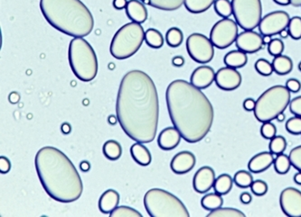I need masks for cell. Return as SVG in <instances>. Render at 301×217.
<instances>
[{
    "label": "cell",
    "mask_w": 301,
    "mask_h": 217,
    "mask_svg": "<svg viewBox=\"0 0 301 217\" xmlns=\"http://www.w3.org/2000/svg\"><path fill=\"white\" fill-rule=\"evenodd\" d=\"M172 64L174 66L182 67L185 64V59L184 57L176 56L173 58Z\"/></svg>",
    "instance_id": "52"
},
{
    "label": "cell",
    "mask_w": 301,
    "mask_h": 217,
    "mask_svg": "<svg viewBox=\"0 0 301 217\" xmlns=\"http://www.w3.org/2000/svg\"><path fill=\"white\" fill-rule=\"evenodd\" d=\"M238 24L230 18L218 21L211 30L210 40L215 47L226 49L235 43L238 37Z\"/></svg>",
    "instance_id": "11"
},
{
    "label": "cell",
    "mask_w": 301,
    "mask_h": 217,
    "mask_svg": "<svg viewBox=\"0 0 301 217\" xmlns=\"http://www.w3.org/2000/svg\"><path fill=\"white\" fill-rule=\"evenodd\" d=\"M236 47L246 53H255L263 49V34L254 32V30L244 31L238 34V37L235 41Z\"/></svg>",
    "instance_id": "15"
},
{
    "label": "cell",
    "mask_w": 301,
    "mask_h": 217,
    "mask_svg": "<svg viewBox=\"0 0 301 217\" xmlns=\"http://www.w3.org/2000/svg\"><path fill=\"white\" fill-rule=\"evenodd\" d=\"M286 129L292 134H301V117L295 115L294 117L290 118L286 123Z\"/></svg>",
    "instance_id": "42"
},
{
    "label": "cell",
    "mask_w": 301,
    "mask_h": 217,
    "mask_svg": "<svg viewBox=\"0 0 301 217\" xmlns=\"http://www.w3.org/2000/svg\"><path fill=\"white\" fill-rule=\"evenodd\" d=\"M286 87L292 93H298L301 90V81H298L297 79H290L286 82Z\"/></svg>",
    "instance_id": "47"
},
{
    "label": "cell",
    "mask_w": 301,
    "mask_h": 217,
    "mask_svg": "<svg viewBox=\"0 0 301 217\" xmlns=\"http://www.w3.org/2000/svg\"><path fill=\"white\" fill-rule=\"evenodd\" d=\"M109 121H110V124H115V123H116V121H115V117L114 116H112V115L110 116V118H109Z\"/></svg>",
    "instance_id": "62"
},
{
    "label": "cell",
    "mask_w": 301,
    "mask_h": 217,
    "mask_svg": "<svg viewBox=\"0 0 301 217\" xmlns=\"http://www.w3.org/2000/svg\"><path fill=\"white\" fill-rule=\"evenodd\" d=\"M280 36L282 38H288L290 35V32H289V29H283L281 33H279Z\"/></svg>",
    "instance_id": "57"
},
{
    "label": "cell",
    "mask_w": 301,
    "mask_h": 217,
    "mask_svg": "<svg viewBox=\"0 0 301 217\" xmlns=\"http://www.w3.org/2000/svg\"><path fill=\"white\" fill-rule=\"evenodd\" d=\"M117 119L135 142H153L158 130L159 103L153 80L141 71H130L120 82L116 103Z\"/></svg>",
    "instance_id": "1"
},
{
    "label": "cell",
    "mask_w": 301,
    "mask_h": 217,
    "mask_svg": "<svg viewBox=\"0 0 301 217\" xmlns=\"http://www.w3.org/2000/svg\"><path fill=\"white\" fill-rule=\"evenodd\" d=\"M261 133L263 138L272 140L273 137L276 136L277 134V128L272 122H265L263 123L261 127Z\"/></svg>",
    "instance_id": "43"
},
{
    "label": "cell",
    "mask_w": 301,
    "mask_h": 217,
    "mask_svg": "<svg viewBox=\"0 0 301 217\" xmlns=\"http://www.w3.org/2000/svg\"><path fill=\"white\" fill-rule=\"evenodd\" d=\"M247 62H248L247 53L241 50L231 51L225 55L224 59V62L226 66L234 69L243 68L247 64Z\"/></svg>",
    "instance_id": "24"
},
{
    "label": "cell",
    "mask_w": 301,
    "mask_h": 217,
    "mask_svg": "<svg viewBox=\"0 0 301 217\" xmlns=\"http://www.w3.org/2000/svg\"><path fill=\"white\" fill-rule=\"evenodd\" d=\"M120 194L113 189H109L101 195L99 200V209L100 212L109 215L120 204Z\"/></svg>",
    "instance_id": "22"
},
{
    "label": "cell",
    "mask_w": 301,
    "mask_h": 217,
    "mask_svg": "<svg viewBox=\"0 0 301 217\" xmlns=\"http://www.w3.org/2000/svg\"><path fill=\"white\" fill-rule=\"evenodd\" d=\"M256 107V101L254 99H246L244 101V108L246 111H254Z\"/></svg>",
    "instance_id": "49"
},
{
    "label": "cell",
    "mask_w": 301,
    "mask_h": 217,
    "mask_svg": "<svg viewBox=\"0 0 301 217\" xmlns=\"http://www.w3.org/2000/svg\"><path fill=\"white\" fill-rule=\"evenodd\" d=\"M293 180H294V181H295V183H296V184L301 186V171H300V172H298V173L295 174V176H294V179H293Z\"/></svg>",
    "instance_id": "56"
},
{
    "label": "cell",
    "mask_w": 301,
    "mask_h": 217,
    "mask_svg": "<svg viewBox=\"0 0 301 217\" xmlns=\"http://www.w3.org/2000/svg\"><path fill=\"white\" fill-rule=\"evenodd\" d=\"M240 200H241V202H242V203L245 204V205H248V204H250L251 202H252L253 198H252L251 194L248 193V192H244V193H243L242 195H241V197H240Z\"/></svg>",
    "instance_id": "51"
},
{
    "label": "cell",
    "mask_w": 301,
    "mask_h": 217,
    "mask_svg": "<svg viewBox=\"0 0 301 217\" xmlns=\"http://www.w3.org/2000/svg\"><path fill=\"white\" fill-rule=\"evenodd\" d=\"M144 206L151 217H190L181 200L164 189L148 190L144 197Z\"/></svg>",
    "instance_id": "7"
},
{
    "label": "cell",
    "mask_w": 301,
    "mask_h": 217,
    "mask_svg": "<svg viewBox=\"0 0 301 217\" xmlns=\"http://www.w3.org/2000/svg\"><path fill=\"white\" fill-rule=\"evenodd\" d=\"M11 169V162L6 157H0V171L2 174H5L9 172Z\"/></svg>",
    "instance_id": "48"
},
{
    "label": "cell",
    "mask_w": 301,
    "mask_h": 217,
    "mask_svg": "<svg viewBox=\"0 0 301 217\" xmlns=\"http://www.w3.org/2000/svg\"><path fill=\"white\" fill-rule=\"evenodd\" d=\"M215 10L216 14L223 18H229L233 14V5L230 0H215Z\"/></svg>",
    "instance_id": "35"
},
{
    "label": "cell",
    "mask_w": 301,
    "mask_h": 217,
    "mask_svg": "<svg viewBox=\"0 0 301 217\" xmlns=\"http://www.w3.org/2000/svg\"><path fill=\"white\" fill-rule=\"evenodd\" d=\"M273 65L274 71L279 75H287L293 70V62L292 59L282 54L274 58Z\"/></svg>",
    "instance_id": "26"
},
{
    "label": "cell",
    "mask_w": 301,
    "mask_h": 217,
    "mask_svg": "<svg viewBox=\"0 0 301 217\" xmlns=\"http://www.w3.org/2000/svg\"><path fill=\"white\" fill-rule=\"evenodd\" d=\"M254 67L258 73L265 77L272 75L274 71L273 63L268 62L265 59H259L258 61L255 62Z\"/></svg>",
    "instance_id": "40"
},
{
    "label": "cell",
    "mask_w": 301,
    "mask_h": 217,
    "mask_svg": "<svg viewBox=\"0 0 301 217\" xmlns=\"http://www.w3.org/2000/svg\"><path fill=\"white\" fill-rule=\"evenodd\" d=\"M285 49L284 43L280 39H273L272 42L268 44V52L273 57L282 55Z\"/></svg>",
    "instance_id": "41"
},
{
    "label": "cell",
    "mask_w": 301,
    "mask_h": 217,
    "mask_svg": "<svg viewBox=\"0 0 301 217\" xmlns=\"http://www.w3.org/2000/svg\"><path fill=\"white\" fill-rule=\"evenodd\" d=\"M215 0H185V6L192 14H201L210 8Z\"/></svg>",
    "instance_id": "27"
},
{
    "label": "cell",
    "mask_w": 301,
    "mask_h": 217,
    "mask_svg": "<svg viewBox=\"0 0 301 217\" xmlns=\"http://www.w3.org/2000/svg\"><path fill=\"white\" fill-rule=\"evenodd\" d=\"M233 14L236 23L245 31L258 27L263 19L261 0H232Z\"/></svg>",
    "instance_id": "9"
},
{
    "label": "cell",
    "mask_w": 301,
    "mask_h": 217,
    "mask_svg": "<svg viewBox=\"0 0 301 217\" xmlns=\"http://www.w3.org/2000/svg\"><path fill=\"white\" fill-rule=\"evenodd\" d=\"M128 2L127 0H113V6L116 9L120 10L126 8V6L128 5Z\"/></svg>",
    "instance_id": "50"
},
{
    "label": "cell",
    "mask_w": 301,
    "mask_h": 217,
    "mask_svg": "<svg viewBox=\"0 0 301 217\" xmlns=\"http://www.w3.org/2000/svg\"><path fill=\"white\" fill-rule=\"evenodd\" d=\"M275 158L271 151H263L254 156L248 163L249 170L254 173H262L273 165Z\"/></svg>",
    "instance_id": "20"
},
{
    "label": "cell",
    "mask_w": 301,
    "mask_h": 217,
    "mask_svg": "<svg viewBox=\"0 0 301 217\" xmlns=\"http://www.w3.org/2000/svg\"><path fill=\"white\" fill-rule=\"evenodd\" d=\"M273 165H274V169L278 174H287L292 166L290 156L283 154V153L277 155V157L275 158Z\"/></svg>",
    "instance_id": "32"
},
{
    "label": "cell",
    "mask_w": 301,
    "mask_h": 217,
    "mask_svg": "<svg viewBox=\"0 0 301 217\" xmlns=\"http://www.w3.org/2000/svg\"><path fill=\"white\" fill-rule=\"evenodd\" d=\"M110 217H142L143 216L134 208L121 206L117 207L110 214Z\"/></svg>",
    "instance_id": "38"
},
{
    "label": "cell",
    "mask_w": 301,
    "mask_h": 217,
    "mask_svg": "<svg viewBox=\"0 0 301 217\" xmlns=\"http://www.w3.org/2000/svg\"><path fill=\"white\" fill-rule=\"evenodd\" d=\"M292 5L294 6H301V0H292Z\"/></svg>",
    "instance_id": "61"
},
{
    "label": "cell",
    "mask_w": 301,
    "mask_h": 217,
    "mask_svg": "<svg viewBox=\"0 0 301 217\" xmlns=\"http://www.w3.org/2000/svg\"><path fill=\"white\" fill-rule=\"evenodd\" d=\"M130 154L132 156L134 161L139 165L145 167L151 163V153L148 151V148L141 142H137V143H134L133 145L130 147Z\"/></svg>",
    "instance_id": "23"
},
{
    "label": "cell",
    "mask_w": 301,
    "mask_h": 217,
    "mask_svg": "<svg viewBox=\"0 0 301 217\" xmlns=\"http://www.w3.org/2000/svg\"><path fill=\"white\" fill-rule=\"evenodd\" d=\"M234 180L228 174H222L215 180L214 189L215 192L220 194L222 196L227 195L233 189Z\"/></svg>",
    "instance_id": "30"
},
{
    "label": "cell",
    "mask_w": 301,
    "mask_h": 217,
    "mask_svg": "<svg viewBox=\"0 0 301 217\" xmlns=\"http://www.w3.org/2000/svg\"><path fill=\"white\" fill-rule=\"evenodd\" d=\"M273 1L280 5H292V0H273Z\"/></svg>",
    "instance_id": "54"
},
{
    "label": "cell",
    "mask_w": 301,
    "mask_h": 217,
    "mask_svg": "<svg viewBox=\"0 0 301 217\" xmlns=\"http://www.w3.org/2000/svg\"><path fill=\"white\" fill-rule=\"evenodd\" d=\"M290 110L293 114L296 116L301 117V96L297 97L291 101L290 103Z\"/></svg>",
    "instance_id": "46"
},
{
    "label": "cell",
    "mask_w": 301,
    "mask_h": 217,
    "mask_svg": "<svg viewBox=\"0 0 301 217\" xmlns=\"http://www.w3.org/2000/svg\"><path fill=\"white\" fill-rule=\"evenodd\" d=\"M244 213L235 208H220L211 211L207 217H245Z\"/></svg>",
    "instance_id": "37"
},
{
    "label": "cell",
    "mask_w": 301,
    "mask_h": 217,
    "mask_svg": "<svg viewBox=\"0 0 301 217\" xmlns=\"http://www.w3.org/2000/svg\"><path fill=\"white\" fill-rule=\"evenodd\" d=\"M291 21L290 14L285 11H274L263 17L259 24L260 33L263 35H276L283 29L288 28Z\"/></svg>",
    "instance_id": "12"
},
{
    "label": "cell",
    "mask_w": 301,
    "mask_h": 217,
    "mask_svg": "<svg viewBox=\"0 0 301 217\" xmlns=\"http://www.w3.org/2000/svg\"><path fill=\"white\" fill-rule=\"evenodd\" d=\"M292 101V92L286 86L276 85L264 91L256 101L254 115L259 122H272L284 113Z\"/></svg>",
    "instance_id": "6"
},
{
    "label": "cell",
    "mask_w": 301,
    "mask_h": 217,
    "mask_svg": "<svg viewBox=\"0 0 301 217\" xmlns=\"http://www.w3.org/2000/svg\"><path fill=\"white\" fill-rule=\"evenodd\" d=\"M263 43L264 44H269V43L272 42V36L271 35H263Z\"/></svg>",
    "instance_id": "58"
},
{
    "label": "cell",
    "mask_w": 301,
    "mask_h": 217,
    "mask_svg": "<svg viewBox=\"0 0 301 217\" xmlns=\"http://www.w3.org/2000/svg\"><path fill=\"white\" fill-rule=\"evenodd\" d=\"M166 41L170 47L177 48L180 46L184 41L183 32L177 27L169 29L166 34Z\"/></svg>",
    "instance_id": "34"
},
{
    "label": "cell",
    "mask_w": 301,
    "mask_h": 217,
    "mask_svg": "<svg viewBox=\"0 0 301 217\" xmlns=\"http://www.w3.org/2000/svg\"><path fill=\"white\" fill-rule=\"evenodd\" d=\"M299 70L301 71V62H300V64H299Z\"/></svg>",
    "instance_id": "63"
},
{
    "label": "cell",
    "mask_w": 301,
    "mask_h": 217,
    "mask_svg": "<svg viewBox=\"0 0 301 217\" xmlns=\"http://www.w3.org/2000/svg\"><path fill=\"white\" fill-rule=\"evenodd\" d=\"M287 148V141L282 135H276L271 140L269 144V149L273 154L280 155L286 151Z\"/></svg>",
    "instance_id": "36"
},
{
    "label": "cell",
    "mask_w": 301,
    "mask_h": 217,
    "mask_svg": "<svg viewBox=\"0 0 301 217\" xmlns=\"http://www.w3.org/2000/svg\"><path fill=\"white\" fill-rule=\"evenodd\" d=\"M35 170L44 191L53 200L72 203L81 198L83 184L75 166L62 151L52 146L40 149Z\"/></svg>",
    "instance_id": "3"
},
{
    "label": "cell",
    "mask_w": 301,
    "mask_h": 217,
    "mask_svg": "<svg viewBox=\"0 0 301 217\" xmlns=\"http://www.w3.org/2000/svg\"><path fill=\"white\" fill-rule=\"evenodd\" d=\"M145 41L149 47L159 49L164 44V37L162 33L158 30L149 28L145 32Z\"/></svg>",
    "instance_id": "31"
},
{
    "label": "cell",
    "mask_w": 301,
    "mask_h": 217,
    "mask_svg": "<svg viewBox=\"0 0 301 217\" xmlns=\"http://www.w3.org/2000/svg\"><path fill=\"white\" fill-rule=\"evenodd\" d=\"M103 154L106 158L110 161H117L119 160L122 154V148L119 142L114 140H109L104 143L103 148Z\"/></svg>",
    "instance_id": "28"
},
{
    "label": "cell",
    "mask_w": 301,
    "mask_h": 217,
    "mask_svg": "<svg viewBox=\"0 0 301 217\" xmlns=\"http://www.w3.org/2000/svg\"><path fill=\"white\" fill-rule=\"evenodd\" d=\"M181 138V133L175 126L165 128L158 135V146L163 151H171L178 146Z\"/></svg>",
    "instance_id": "19"
},
{
    "label": "cell",
    "mask_w": 301,
    "mask_h": 217,
    "mask_svg": "<svg viewBox=\"0 0 301 217\" xmlns=\"http://www.w3.org/2000/svg\"><path fill=\"white\" fill-rule=\"evenodd\" d=\"M126 14L132 22L143 24L148 19V10L139 0H129L126 6Z\"/></svg>",
    "instance_id": "21"
},
{
    "label": "cell",
    "mask_w": 301,
    "mask_h": 217,
    "mask_svg": "<svg viewBox=\"0 0 301 217\" xmlns=\"http://www.w3.org/2000/svg\"><path fill=\"white\" fill-rule=\"evenodd\" d=\"M196 162V156L191 151H181L174 156L170 163V168L176 174H187L194 169Z\"/></svg>",
    "instance_id": "17"
},
{
    "label": "cell",
    "mask_w": 301,
    "mask_h": 217,
    "mask_svg": "<svg viewBox=\"0 0 301 217\" xmlns=\"http://www.w3.org/2000/svg\"><path fill=\"white\" fill-rule=\"evenodd\" d=\"M68 59L77 79L83 82L93 81L98 73V59L91 44L82 37H74L69 44Z\"/></svg>",
    "instance_id": "5"
},
{
    "label": "cell",
    "mask_w": 301,
    "mask_h": 217,
    "mask_svg": "<svg viewBox=\"0 0 301 217\" xmlns=\"http://www.w3.org/2000/svg\"><path fill=\"white\" fill-rule=\"evenodd\" d=\"M140 1L152 7L165 10V11H174L178 9L185 3V0H140Z\"/></svg>",
    "instance_id": "25"
},
{
    "label": "cell",
    "mask_w": 301,
    "mask_h": 217,
    "mask_svg": "<svg viewBox=\"0 0 301 217\" xmlns=\"http://www.w3.org/2000/svg\"><path fill=\"white\" fill-rule=\"evenodd\" d=\"M285 118H286V116H285V114H284V113H280V114L278 115L277 118H276V119H277L279 122H284Z\"/></svg>",
    "instance_id": "60"
},
{
    "label": "cell",
    "mask_w": 301,
    "mask_h": 217,
    "mask_svg": "<svg viewBox=\"0 0 301 217\" xmlns=\"http://www.w3.org/2000/svg\"><path fill=\"white\" fill-rule=\"evenodd\" d=\"M252 192L257 197H263L266 195L268 192V185L265 181L258 180L254 181L253 185L251 186Z\"/></svg>",
    "instance_id": "44"
},
{
    "label": "cell",
    "mask_w": 301,
    "mask_h": 217,
    "mask_svg": "<svg viewBox=\"0 0 301 217\" xmlns=\"http://www.w3.org/2000/svg\"><path fill=\"white\" fill-rule=\"evenodd\" d=\"M223 205H224V199L222 198V195L216 192L207 194L201 200L202 208L210 211L222 208Z\"/></svg>",
    "instance_id": "29"
},
{
    "label": "cell",
    "mask_w": 301,
    "mask_h": 217,
    "mask_svg": "<svg viewBox=\"0 0 301 217\" xmlns=\"http://www.w3.org/2000/svg\"><path fill=\"white\" fill-rule=\"evenodd\" d=\"M282 212L289 217H301V191L294 188L282 190L280 197Z\"/></svg>",
    "instance_id": "13"
},
{
    "label": "cell",
    "mask_w": 301,
    "mask_h": 217,
    "mask_svg": "<svg viewBox=\"0 0 301 217\" xmlns=\"http://www.w3.org/2000/svg\"><path fill=\"white\" fill-rule=\"evenodd\" d=\"M9 100L10 102H12V103H16V102H18L19 101V96L16 94V93H12V94L9 96Z\"/></svg>",
    "instance_id": "55"
},
{
    "label": "cell",
    "mask_w": 301,
    "mask_h": 217,
    "mask_svg": "<svg viewBox=\"0 0 301 217\" xmlns=\"http://www.w3.org/2000/svg\"><path fill=\"white\" fill-rule=\"evenodd\" d=\"M187 50L189 56L196 62L206 64L215 56V45L209 38L202 33H192L187 40Z\"/></svg>",
    "instance_id": "10"
},
{
    "label": "cell",
    "mask_w": 301,
    "mask_h": 217,
    "mask_svg": "<svg viewBox=\"0 0 301 217\" xmlns=\"http://www.w3.org/2000/svg\"><path fill=\"white\" fill-rule=\"evenodd\" d=\"M80 166H81V170L82 171H85V172L89 171V170L91 169V165H90V163L88 161H82Z\"/></svg>",
    "instance_id": "53"
},
{
    "label": "cell",
    "mask_w": 301,
    "mask_h": 217,
    "mask_svg": "<svg viewBox=\"0 0 301 217\" xmlns=\"http://www.w3.org/2000/svg\"><path fill=\"white\" fill-rule=\"evenodd\" d=\"M62 131L64 132V133H68V132H70L71 131V127H70V125L68 124V123H64L63 125L62 126Z\"/></svg>",
    "instance_id": "59"
},
{
    "label": "cell",
    "mask_w": 301,
    "mask_h": 217,
    "mask_svg": "<svg viewBox=\"0 0 301 217\" xmlns=\"http://www.w3.org/2000/svg\"><path fill=\"white\" fill-rule=\"evenodd\" d=\"M215 180L214 169L205 166L196 171L193 180V187L197 193L206 194L212 188H214Z\"/></svg>",
    "instance_id": "16"
},
{
    "label": "cell",
    "mask_w": 301,
    "mask_h": 217,
    "mask_svg": "<svg viewBox=\"0 0 301 217\" xmlns=\"http://www.w3.org/2000/svg\"><path fill=\"white\" fill-rule=\"evenodd\" d=\"M40 9L53 28L72 37H85L94 26L91 11L81 0H40Z\"/></svg>",
    "instance_id": "4"
},
{
    "label": "cell",
    "mask_w": 301,
    "mask_h": 217,
    "mask_svg": "<svg viewBox=\"0 0 301 217\" xmlns=\"http://www.w3.org/2000/svg\"><path fill=\"white\" fill-rule=\"evenodd\" d=\"M234 181L235 185L241 189H247L251 188L254 183V178L251 172L246 170H239L234 175Z\"/></svg>",
    "instance_id": "33"
},
{
    "label": "cell",
    "mask_w": 301,
    "mask_h": 217,
    "mask_svg": "<svg viewBox=\"0 0 301 217\" xmlns=\"http://www.w3.org/2000/svg\"><path fill=\"white\" fill-rule=\"evenodd\" d=\"M289 156L292 161V165L296 170L301 171V145L292 149Z\"/></svg>",
    "instance_id": "45"
},
{
    "label": "cell",
    "mask_w": 301,
    "mask_h": 217,
    "mask_svg": "<svg viewBox=\"0 0 301 217\" xmlns=\"http://www.w3.org/2000/svg\"><path fill=\"white\" fill-rule=\"evenodd\" d=\"M288 29L292 39L294 40L301 39V17L294 16L291 18Z\"/></svg>",
    "instance_id": "39"
},
{
    "label": "cell",
    "mask_w": 301,
    "mask_h": 217,
    "mask_svg": "<svg viewBox=\"0 0 301 217\" xmlns=\"http://www.w3.org/2000/svg\"><path fill=\"white\" fill-rule=\"evenodd\" d=\"M167 110L186 142H200L209 133L215 119L214 107L200 89L184 80L174 81L166 92Z\"/></svg>",
    "instance_id": "2"
},
{
    "label": "cell",
    "mask_w": 301,
    "mask_h": 217,
    "mask_svg": "<svg viewBox=\"0 0 301 217\" xmlns=\"http://www.w3.org/2000/svg\"><path fill=\"white\" fill-rule=\"evenodd\" d=\"M243 81L239 71L234 68H222L215 74V83L221 90L233 91L238 89Z\"/></svg>",
    "instance_id": "14"
},
{
    "label": "cell",
    "mask_w": 301,
    "mask_h": 217,
    "mask_svg": "<svg viewBox=\"0 0 301 217\" xmlns=\"http://www.w3.org/2000/svg\"><path fill=\"white\" fill-rule=\"evenodd\" d=\"M215 73L214 69L209 66H200L196 68L192 73L190 82L196 88L205 90L209 88L215 81Z\"/></svg>",
    "instance_id": "18"
},
{
    "label": "cell",
    "mask_w": 301,
    "mask_h": 217,
    "mask_svg": "<svg viewBox=\"0 0 301 217\" xmlns=\"http://www.w3.org/2000/svg\"><path fill=\"white\" fill-rule=\"evenodd\" d=\"M145 41V32L141 24L129 23L115 33L110 43V54L117 60H126L139 51Z\"/></svg>",
    "instance_id": "8"
}]
</instances>
